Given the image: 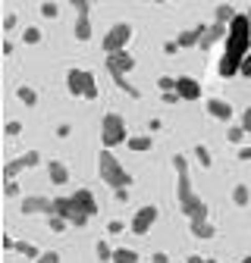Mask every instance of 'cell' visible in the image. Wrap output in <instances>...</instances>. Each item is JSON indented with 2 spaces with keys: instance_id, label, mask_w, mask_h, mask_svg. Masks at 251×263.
<instances>
[{
  "instance_id": "1",
  "label": "cell",
  "mask_w": 251,
  "mask_h": 263,
  "mask_svg": "<svg viewBox=\"0 0 251 263\" xmlns=\"http://www.w3.org/2000/svg\"><path fill=\"white\" fill-rule=\"evenodd\" d=\"M251 53V19L245 13H239L229 25V35H226V50L223 57H220V66H217V72L223 76V79H232L239 76L242 69V60Z\"/></svg>"
},
{
  "instance_id": "2",
  "label": "cell",
  "mask_w": 251,
  "mask_h": 263,
  "mask_svg": "<svg viewBox=\"0 0 251 263\" xmlns=\"http://www.w3.org/2000/svg\"><path fill=\"white\" fill-rule=\"evenodd\" d=\"M98 176H101V182H107L113 191L132 185V176L126 173V166H122V163H119L110 151H101V154H98Z\"/></svg>"
},
{
  "instance_id": "3",
  "label": "cell",
  "mask_w": 251,
  "mask_h": 263,
  "mask_svg": "<svg viewBox=\"0 0 251 263\" xmlns=\"http://www.w3.org/2000/svg\"><path fill=\"white\" fill-rule=\"evenodd\" d=\"M173 166H176V201H179V207H182V213H185V210H192L201 197L192 191V179H188V160H185L182 154H176V157H173Z\"/></svg>"
},
{
  "instance_id": "4",
  "label": "cell",
  "mask_w": 251,
  "mask_h": 263,
  "mask_svg": "<svg viewBox=\"0 0 251 263\" xmlns=\"http://www.w3.org/2000/svg\"><path fill=\"white\" fill-rule=\"evenodd\" d=\"M126 141H129L126 119H122L119 113H107V116L101 119V144H104V151H110V147H116V144H126Z\"/></svg>"
},
{
  "instance_id": "5",
  "label": "cell",
  "mask_w": 251,
  "mask_h": 263,
  "mask_svg": "<svg viewBox=\"0 0 251 263\" xmlns=\"http://www.w3.org/2000/svg\"><path fill=\"white\" fill-rule=\"evenodd\" d=\"M66 88L73 97H85V101H94L98 97V82L88 69H69L66 72Z\"/></svg>"
},
{
  "instance_id": "6",
  "label": "cell",
  "mask_w": 251,
  "mask_h": 263,
  "mask_svg": "<svg viewBox=\"0 0 251 263\" xmlns=\"http://www.w3.org/2000/svg\"><path fill=\"white\" fill-rule=\"evenodd\" d=\"M129 41H132V25L129 22H116L107 35H104V50H107V57H113V53H122L126 47H129Z\"/></svg>"
},
{
  "instance_id": "7",
  "label": "cell",
  "mask_w": 251,
  "mask_h": 263,
  "mask_svg": "<svg viewBox=\"0 0 251 263\" xmlns=\"http://www.w3.org/2000/svg\"><path fill=\"white\" fill-rule=\"evenodd\" d=\"M50 216H60V219H66L69 226H76V229H82L91 216H85L82 210H79V204L73 201V194L69 197H53V213Z\"/></svg>"
},
{
  "instance_id": "8",
  "label": "cell",
  "mask_w": 251,
  "mask_h": 263,
  "mask_svg": "<svg viewBox=\"0 0 251 263\" xmlns=\"http://www.w3.org/2000/svg\"><path fill=\"white\" fill-rule=\"evenodd\" d=\"M38 163H41V154L38 151H28V154H22V157H16V160L7 163V166H4V179L7 182H16V176L22 170H31V166H38Z\"/></svg>"
},
{
  "instance_id": "9",
  "label": "cell",
  "mask_w": 251,
  "mask_h": 263,
  "mask_svg": "<svg viewBox=\"0 0 251 263\" xmlns=\"http://www.w3.org/2000/svg\"><path fill=\"white\" fill-rule=\"evenodd\" d=\"M157 216H160V210H157L154 204H145V207L132 216V226H129V229H132L135 235H148V232H151V226L157 222Z\"/></svg>"
},
{
  "instance_id": "10",
  "label": "cell",
  "mask_w": 251,
  "mask_h": 263,
  "mask_svg": "<svg viewBox=\"0 0 251 263\" xmlns=\"http://www.w3.org/2000/svg\"><path fill=\"white\" fill-rule=\"evenodd\" d=\"M73 7H76V38L79 41H88L91 38V19H88V10H91V4H88V0H73Z\"/></svg>"
},
{
  "instance_id": "11",
  "label": "cell",
  "mask_w": 251,
  "mask_h": 263,
  "mask_svg": "<svg viewBox=\"0 0 251 263\" xmlns=\"http://www.w3.org/2000/svg\"><path fill=\"white\" fill-rule=\"evenodd\" d=\"M132 69H135V57H132L129 50L107 57V72H110V76H129Z\"/></svg>"
},
{
  "instance_id": "12",
  "label": "cell",
  "mask_w": 251,
  "mask_h": 263,
  "mask_svg": "<svg viewBox=\"0 0 251 263\" xmlns=\"http://www.w3.org/2000/svg\"><path fill=\"white\" fill-rule=\"evenodd\" d=\"M22 213H53V197H44V194H28L22 197Z\"/></svg>"
},
{
  "instance_id": "13",
  "label": "cell",
  "mask_w": 251,
  "mask_h": 263,
  "mask_svg": "<svg viewBox=\"0 0 251 263\" xmlns=\"http://www.w3.org/2000/svg\"><path fill=\"white\" fill-rule=\"evenodd\" d=\"M176 94L182 97V101H198V97H201V85H198V79H192V76H179V82H176Z\"/></svg>"
},
{
  "instance_id": "14",
  "label": "cell",
  "mask_w": 251,
  "mask_h": 263,
  "mask_svg": "<svg viewBox=\"0 0 251 263\" xmlns=\"http://www.w3.org/2000/svg\"><path fill=\"white\" fill-rule=\"evenodd\" d=\"M207 113L213 119H220V122H229L232 119V104L223 101V97H210V101H207Z\"/></svg>"
},
{
  "instance_id": "15",
  "label": "cell",
  "mask_w": 251,
  "mask_h": 263,
  "mask_svg": "<svg viewBox=\"0 0 251 263\" xmlns=\"http://www.w3.org/2000/svg\"><path fill=\"white\" fill-rule=\"evenodd\" d=\"M204 31H207V25H195V28H188V31H179V35H176V44H179V47H198L201 38H204Z\"/></svg>"
},
{
  "instance_id": "16",
  "label": "cell",
  "mask_w": 251,
  "mask_h": 263,
  "mask_svg": "<svg viewBox=\"0 0 251 263\" xmlns=\"http://www.w3.org/2000/svg\"><path fill=\"white\" fill-rule=\"evenodd\" d=\"M226 35H229V25H217V22H213V25H207V31H204V38H201L198 47H201V50H210L220 38H226Z\"/></svg>"
},
{
  "instance_id": "17",
  "label": "cell",
  "mask_w": 251,
  "mask_h": 263,
  "mask_svg": "<svg viewBox=\"0 0 251 263\" xmlns=\"http://www.w3.org/2000/svg\"><path fill=\"white\" fill-rule=\"evenodd\" d=\"M73 201L79 204V210H82L85 216H94V213H98V201H94V194H91L88 188H79V191L73 194Z\"/></svg>"
},
{
  "instance_id": "18",
  "label": "cell",
  "mask_w": 251,
  "mask_h": 263,
  "mask_svg": "<svg viewBox=\"0 0 251 263\" xmlns=\"http://www.w3.org/2000/svg\"><path fill=\"white\" fill-rule=\"evenodd\" d=\"M47 176H50L53 185H66V182H69V170L63 166L60 160H50V163H47Z\"/></svg>"
},
{
  "instance_id": "19",
  "label": "cell",
  "mask_w": 251,
  "mask_h": 263,
  "mask_svg": "<svg viewBox=\"0 0 251 263\" xmlns=\"http://www.w3.org/2000/svg\"><path fill=\"white\" fill-rule=\"evenodd\" d=\"M236 16H239V13H236L229 4H220V7L213 10V22H217V25H232Z\"/></svg>"
},
{
  "instance_id": "20",
  "label": "cell",
  "mask_w": 251,
  "mask_h": 263,
  "mask_svg": "<svg viewBox=\"0 0 251 263\" xmlns=\"http://www.w3.org/2000/svg\"><path fill=\"white\" fill-rule=\"evenodd\" d=\"M192 235L207 241V238H213V235H217V229H213L207 219H195V222H192Z\"/></svg>"
},
{
  "instance_id": "21",
  "label": "cell",
  "mask_w": 251,
  "mask_h": 263,
  "mask_svg": "<svg viewBox=\"0 0 251 263\" xmlns=\"http://www.w3.org/2000/svg\"><path fill=\"white\" fill-rule=\"evenodd\" d=\"M151 135H132L129 141H126V147H129V151H135V154H145V151H151Z\"/></svg>"
},
{
  "instance_id": "22",
  "label": "cell",
  "mask_w": 251,
  "mask_h": 263,
  "mask_svg": "<svg viewBox=\"0 0 251 263\" xmlns=\"http://www.w3.org/2000/svg\"><path fill=\"white\" fill-rule=\"evenodd\" d=\"M232 201H236V207H248L251 204V188L248 185H236L232 188Z\"/></svg>"
},
{
  "instance_id": "23",
  "label": "cell",
  "mask_w": 251,
  "mask_h": 263,
  "mask_svg": "<svg viewBox=\"0 0 251 263\" xmlns=\"http://www.w3.org/2000/svg\"><path fill=\"white\" fill-rule=\"evenodd\" d=\"M113 263H138V251H132V248H116L113 251Z\"/></svg>"
},
{
  "instance_id": "24",
  "label": "cell",
  "mask_w": 251,
  "mask_h": 263,
  "mask_svg": "<svg viewBox=\"0 0 251 263\" xmlns=\"http://www.w3.org/2000/svg\"><path fill=\"white\" fill-rule=\"evenodd\" d=\"M16 94H19V101H22L25 107H35V104H38V94H35V88H28V85H22Z\"/></svg>"
},
{
  "instance_id": "25",
  "label": "cell",
  "mask_w": 251,
  "mask_h": 263,
  "mask_svg": "<svg viewBox=\"0 0 251 263\" xmlns=\"http://www.w3.org/2000/svg\"><path fill=\"white\" fill-rule=\"evenodd\" d=\"M16 251H19L22 257H31V260H38V257L44 254V251H38V248L31 245V241H19V245H16Z\"/></svg>"
},
{
  "instance_id": "26",
  "label": "cell",
  "mask_w": 251,
  "mask_h": 263,
  "mask_svg": "<svg viewBox=\"0 0 251 263\" xmlns=\"http://www.w3.org/2000/svg\"><path fill=\"white\" fill-rule=\"evenodd\" d=\"M195 157H198V163H201L204 170H210V166H213V157H210V151H207L204 144H198V147H195Z\"/></svg>"
},
{
  "instance_id": "27",
  "label": "cell",
  "mask_w": 251,
  "mask_h": 263,
  "mask_svg": "<svg viewBox=\"0 0 251 263\" xmlns=\"http://www.w3.org/2000/svg\"><path fill=\"white\" fill-rule=\"evenodd\" d=\"M22 41H25V44H38V41H41V28L28 25V28L22 31Z\"/></svg>"
},
{
  "instance_id": "28",
  "label": "cell",
  "mask_w": 251,
  "mask_h": 263,
  "mask_svg": "<svg viewBox=\"0 0 251 263\" xmlns=\"http://www.w3.org/2000/svg\"><path fill=\"white\" fill-rule=\"evenodd\" d=\"M113 82H116V88H119V91H126L129 97H138V88H132L129 82H126V76H113Z\"/></svg>"
},
{
  "instance_id": "29",
  "label": "cell",
  "mask_w": 251,
  "mask_h": 263,
  "mask_svg": "<svg viewBox=\"0 0 251 263\" xmlns=\"http://www.w3.org/2000/svg\"><path fill=\"white\" fill-rule=\"evenodd\" d=\"M176 82H179V79H173V76H160V79H157V85H160L164 94H173V91H176Z\"/></svg>"
},
{
  "instance_id": "30",
  "label": "cell",
  "mask_w": 251,
  "mask_h": 263,
  "mask_svg": "<svg viewBox=\"0 0 251 263\" xmlns=\"http://www.w3.org/2000/svg\"><path fill=\"white\" fill-rule=\"evenodd\" d=\"M98 260H101V263H107V260H113V248H110L107 241H98Z\"/></svg>"
},
{
  "instance_id": "31",
  "label": "cell",
  "mask_w": 251,
  "mask_h": 263,
  "mask_svg": "<svg viewBox=\"0 0 251 263\" xmlns=\"http://www.w3.org/2000/svg\"><path fill=\"white\" fill-rule=\"evenodd\" d=\"M245 135H248V132H245V128H242V125H232V128H229V132H226V138H229V141H232V144H239V141H242V138H245Z\"/></svg>"
},
{
  "instance_id": "32",
  "label": "cell",
  "mask_w": 251,
  "mask_h": 263,
  "mask_svg": "<svg viewBox=\"0 0 251 263\" xmlns=\"http://www.w3.org/2000/svg\"><path fill=\"white\" fill-rule=\"evenodd\" d=\"M47 222H50V229H53V232H63V229L69 226L66 219H60V216H47Z\"/></svg>"
},
{
  "instance_id": "33",
  "label": "cell",
  "mask_w": 251,
  "mask_h": 263,
  "mask_svg": "<svg viewBox=\"0 0 251 263\" xmlns=\"http://www.w3.org/2000/svg\"><path fill=\"white\" fill-rule=\"evenodd\" d=\"M57 13H60V7H57V4H41V16H44V19H53Z\"/></svg>"
},
{
  "instance_id": "34",
  "label": "cell",
  "mask_w": 251,
  "mask_h": 263,
  "mask_svg": "<svg viewBox=\"0 0 251 263\" xmlns=\"http://www.w3.org/2000/svg\"><path fill=\"white\" fill-rule=\"evenodd\" d=\"M35 263H60V254H57V251H44Z\"/></svg>"
},
{
  "instance_id": "35",
  "label": "cell",
  "mask_w": 251,
  "mask_h": 263,
  "mask_svg": "<svg viewBox=\"0 0 251 263\" xmlns=\"http://www.w3.org/2000/svg\"><path fill=\"white\" fill-rule=\"evenodd\" d=\"M4 132H7V135H10V138H16V135H19V132H22V122H16V119H10Z\"/></svg>"
},
{
  "instance_id": "36",
  "label": "cell",
  "mask_w": 251,
  "mask_h": 263,
  "mask_svg": "<svg viewBox=\"0 0 251 263\" xmlns=\"http://www.w3.org/2000/svg\"><path fill=\"white\" fill-rule=\"evenodd\" d=\"M122 229H126V222H119V219H110V226H107V232H110V235H119Z\"/></svg>"
},
{
  "instance_id": "37",
  "label": "cell",
  "mask_w": 251,
  "mask_h": 263,
  "mask_svg": "<svg viewBox=\"0 0 251 263\" xmlns=\"http://www.w3.org/2000/svg\"><path fill=\"white\" fill-rule=\"evenodd\" d=\"M239 76H245V79H251V53L242 60V69H239Z\"/></svg>"
},
{
  "instance_id": "38",
  "label": "cell",
  "mask_w": 251,
  "mask_h": 263,
  "mask_svg": "<svg viewBox=\"0 0 251 263\" xmlns=\"http://www.w3.org/2000/svg\"><path fill=\"white\" fill-rule=\"evenodd\" d=\"M16 28V13H7L4 16V31H13Z\"/></svg>"
},
{
  "instance_id": "39",
  "label": "cell",
  "mask_w": 251,
  "mask_h": 263,
  "mask_svg": "<svg viewBox=\"0 0 251 263\" xmlns=\"http://www.w3.org/2000/svg\"><path fill=\"white\" fill-rule=\"evenodd\" d=\"M176 50H182V47H179V44H176V41H167V44H164V53H170V57H173V53H176Z\"/></svg>"
},
{
  "instance_id": "40",
  "label": "cell",
  "mask_w": 251,
  "mask_h": 263,
  "mask_svg": "<svg viewBox=\"0 0 251 263\" xmlns=\"http://www.w3.org/2000/svg\"><path fill=\"white\" fill-rule=\"evenodd\" d=\"M4 191H7V197H16V194H19V185H16V182H7Z\"/></svg>"
},
{
  "instance_id": "41",
  "label": "cell",
  "mask_w": 251,
  "mask_h": 263,
  "mask_svg": "<svg viewBox=\"0 0 251 263\" xmlns=\"http://www.w3.org/2000/svg\"><path fill=\"white\" fill-rule=\"evenodd\" d=\"M242 128H245V132H251V107H248V110H245V116H242Z\"/></svg>"
},
{
  "instance_id": "42",
  "label": "cell",
  "mask_w": 251,
  "mask_h": 263,
  "mask_svg": "<svg viewBox=\"0 0 251 263\" xmlns=\"http://www.w3.org/2000/svg\"><path fill=\"white\" fill-rule=\"evenodd\" d=\"M151 260H154V263H170V257H167V254H164V251H157V254H154V257H151Z\"/></svg>"
},
{
  "instance_id": "43",
  "label": "cell",
  "mask_w": 251,
  "mask_h": 263,
  "mask_svg": "<svg viewBox=\"0 0 251 263\" xmlns=\"http://www.w3.org/2000/svg\"><path fill=\"white\" fill-rule=\"evenodd\" d=\"M176 101H182V97L173 91V94H164V104H176Z\"/></svg>"
},
{
  "instance_id": "44",
  "label": "cell",
  "mask_w": 251,
  "mask_h": 263,
  "mask_svg": "<svg viewBox=\"0 0 251 263\" xmlns=\"http://www.w3.org/2000/svg\"><path fill=\"white\" fill-rule=\"evenodd\" d=\"M16 245H19V241H13L10 235H4V248H7V251H16Z\"/></svg>"
},
{
  "instance_id": "45",
  "label": "cell",
  "mask_w": 251,
  "mask_h": 263,
  "mask_svg": "<svg viewBox=\"0 0 251 263\" xmlns=\"http://www.w3.org/2000/svg\"><path fill=\"white\" fill-rule=\"evenodd\" d=\"M116 201H129V188H119L116 191Z\"/></svg>"
},
{
  "instance_id": "46",
  "label": "cell",
  "mask_w": 251,
  "mask_h": 263,
  "mask_svg": "<svg viewBox=\"0 0 251 263\" xmlns=\"http://www.w3.org/2000/svg\"><path fill=\"white\" fill-rule=\"evenodd\" d=\"M239 160H251V147H242L239 151Z\"/></svg>"
},
{
  "instance_id": "47",
  "label": "cell",
  "mask_w": 251,
  "mask_h": 263,
  "mask_svg": "<svg viewBox=\"0 0 251 263\" xmlns=\"http://www.w3.org/2000/svg\"><path fill=\"white\" fill-rule=\"evenodd\" d=\"M185 263H207V260H204V257H198V254H192V257H188Z\"/></svg>"
},
{
  "instance_id": "48",
  "label": "cell",
  "mask_w": 251,
  "mask_h": 263,
  "mask_svg": "<svg viewBox=\"0 0 251 263\" xmlns=\"http://www.w3.org/2000/svg\"><path fill=\"white\" fill-rule=\"evenodd\" d=\"M242 263H251V257H245V260H242Z\"/></svg>"
},
{
  "instance_id": "49",
  "label": "cell",
  "mask_w": 251,
  "mask_h": 263,
  "mask_svg": "<svg viewBox=\"0 0 251 263\" xmlns=\"http://www.w3.org/2000/svg\"><path fill=\"white\" fill-rule=\"evenodd\" d=\"M245 16H248V19H251V7H248V13H245Z\"/></svg>"
},
{
  "instance_id": "50",
  "label": "cell",
  "mask_w": 251,
  "mask_h": 263,
  "mask_svg": "<svg viewBox=\"0 0 251 263\" xmlns=\"http://www.w3.org/2000/svg\"><path fill=\"white\" fill-rule=\"evenodd\" d=\"M207 263H217V260H207Z\"/></svg>"
}]
</instances>
